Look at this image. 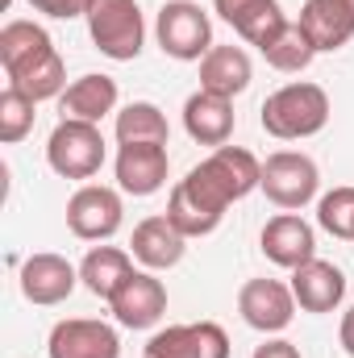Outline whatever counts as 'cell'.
<instances>
[{"label": "cell", "mask_w": 354, "mask_h": 358, "mask_svg": "<svg viewBox=\"0 0 354 358\" xmlns=\"http://www.w3.org/2000/svg\"><path fill=\"white\" fill-rule=\"evenodd\" d=\"M338 338H342V350L354 358V304H351V313L342 317V329H338Z\"/></svg>", "instance_id": "cell-32"}, {"label": "cell", "mask_w": 354, "mask_h": 358, "mask_svg": "<svg viewBox=\"0 0 354 358\" xmlns=\"http://www.w3.org/2000/svg\"><path fill=\"white\" fill-rule=\"evenodd\" d=\"M183 250H187V238L179 234L171 221H167V213H163V217H146V221H138V225H134L129 255H134L146 271L176 267L179 259H183Z\"/></svg>", "instance_id": "cell-18"}, {"label": "cell", "mask_w": 354, "mask_h": 358, "mask_svg": "<svg viewBox=\"0 0 354 358\" xmlns=\"http://www.w3.org/2000/svg\"><path fill=\"white\" fill-rule=\"evenodd\" d=\"M50 358H121V338L108 321L96 317H67L50 329L46 342Z\"/></svg>", "instance_id": "cell-10"}, {"label": "cell", "mask_w": 354, "mask_h": 358, "mask_svg": "<svg viewBox=\"0 0 354 358\" xmlns=\"http://www.w3.org/2000/svg\"><path fill=\"white\" fill-rule=\"evenodd\" d=\"M213 8L221 13V21H229L250 46H263L271 42L283 25H288V17H283V8H279V0H213Z\"/></svg>", "instance_id": "cell-19"}, {"label": "cell", "mask_w": 354, "mask_h": 358, "mask_svg": "<svg viewBox=\"0 0 354 358\" xmlns=\"http://www.w3.org/2000/svg\"><path fill=\"white\" fill-rule=\"evenodd\" d=\"M259 246H263L267 259L283 271H296V267H304L309 259H317V234H313V225H309L304 217H296V213L271 217L263 225V234H259Z\"/></svg>", "instance_id": "cell-13"}, {"label": "cell", "mask_w": 354, "mask_h": 358, "mask_svg": "<svg viewBox=\"0 0 354 358\" xmlns=\"http://www.w3.org/2000/svg\"><path fill=\"white\" fill-rule=\"evenodd\" d=\"M50 50H55V42L38 21H8L0 29V67H4V76L42 59V55H50Z\"/></svg>", "instance_id": "cell-23"}, {"label": "cell", "mask_w": 354, "mask_h": 358, "mask_svg": "<svg viewBox=\"0 0 354 358\" xmlns=\"http://www.w3.org/2000/svg\"><path fill=\"white\" fill-rule=\"evenodd\" d=\"M59 108L63 117L71 121H92L100 125L113 108H117V80L113 76H80L76 84H67V92L59 96Z\"/></svg>", "instance_id": "cell-21"}, {"label": "cell", "mask_w": 354, "mask_h": 358, "mask_svg": "<svg viewBox=\"0 0 354 358\" xmlns=\"http://www.w3.org/2000/svg\"><path fill=\"white\" fill-rule=\"evenodd\" d=\"M238 313L259 334H283L292 325V317H296L292 283H279V279H246L242 292H238Z\"/></svg>", "instance_id": "cell-8"}, {"label": "cell", "mask_w": 354, "mask_h": 358, "mask_svg": "<svg viewBox=\"0 0 354 358\" xmlns=\"http://www.w3.org/2000/svg\"><path fill=\"white\" fill-rule=\"evenodd\" d=\"M171 155L159 142H129L117 150V183L129 196H155L167 183Z\"/></svg>", "instance_id": "cell-14"}, {"label": "cell", "mask_w": 354, "mask_h": 358, "mask_svg": "<svg viewBox=\"0 0 354 358\" xmlns=\"http://www.w3.org/2000/svg\"><path fill=\"white\" fill-rule=\"evenodd\" d=\"M183 129L192 142L200 146H229V134H234V100L217 96V92H192L187 104H183Z\"/></svg>", "instance_id": "cell-16"}, {"label": "cell", "mask_w": 354, "mask_h": 358, "mask_svg": "<svg viewBox=\"0 0 354 358\" xmlns=\"http://www.w3.org/2000/svg\"><path fill=\"white\" fill-rule=\"evenodd\" d=\"M255 358H300V350H296L288 338H271V342H263V346L255 350Z\"/></svg>", "instance_id": "cell-31"}, {"label": "cell", "mask_w": 354, "mask_h": 358, "mask_svg": "<svg viewBox=\"0 0 354 358\" xmlns=\"http://www.w3.org/2000/svg\"><path fill=\"white\" fill-rule=\"evenodd\" d=\"M263 129L279 142H300V138H313L325 129L330 121V96L321 84H283L279 92H271L263 100V113H259Z\"/></svg>", "instance_id": "cell-2"}, {"label": "cell", "mask_w": 354, "mask_h": 358, "mask_svg": "<svg viewBox=\"0 0 354 358\" xmlns=\"http://www.w3.org/2000/svg\"><path fill=\"white\" fill-rule=\"evenodd\" d=\"M300 29L317 46V55L342 50L354 38V0H304L300 4Z\"/></svg>", "instance_id": "cell-15"}, {"label": "cell", "mask_w": 354, "mask_h": 358, "mask_svg": "<svg viewBox=\"0 0 354 358\" xmlns=\"http://www.w3.org/2000/svg\"><path fill=\"white\" fill-rule=\"evenodd\" d=\"M292 296L304 313H334L346 300V275L325 259H309L292 271Z\"/></svg>", "instance_id": "cell-17"}, {"label": "cell", "mask_w": 354, "mask_h": 358, "mask_svg": "<svg viewBox=\"0 0 354 358\" xmlns=\"http://www.w3.org/2000/svg\"><path fill=\"white\" fill-rule=\"evenodd\" d=\"M317 225L342 242H354V187H334L317 200Z\"/></svg>", "instance_id": "cell-28"}, {"label": "cell", "mask_w": 354, "mask_h": 358, "mask_svg": "<svg viewBox=\"0 0 354 358\" xmlns=\"http://www.w3.org/2000/svg\"><path fill=\"white\" fill-rule=\"evenodd\" d=\"M167 221L176 225L183 238H208V234L221 225V217H217V213H208L200 200H192L183 183H176V187H171V196H167Z\"/></svg>", "instance_id": "cell-27"}, {"label": "cell", "mask_w": 354, "mask_h": 358, "mask_svg": "<svg viewBox=\"0 0 354 358\" xmlns=\"http://www.w3.org/2000/svg\"><path fill=\"white\" fill-rule=\"evenodd\" d=\"M88 34L104 59L134 63L146 42V21L138 0H96L88 8Z\"/></svg>", "instance_id": "cell-3"}, {"label": "cell", "mask_w": 354, "mask_h": 358, "mask_svg": "<svg viewBox=\"0 0 354 358\" xmlns=\"http://www.w3.org/2000/svg\"><path fill=\"white\" fill-rule=\"evenodd\" d=\"M46 163L63 179H92L104 167V134L92 121H71L63 117L46 142Z\"/></svg>", "instance_id": "cell-5"}, {"label": "cell", "mask_w": 354, "mask_h": 358, "mask_svg": "<svg viewBox=\"0 0 354 358\" xmlns=\"http://www.w3.org/2000/svg\"><path fill=\"white\" fill-rule=\"evenodd\" d=\"M108 308H113L117 325H125V329H150L167 313V287H163V279H155V271H134L121 283V292L108 300Z\"/></svg>", "instance_id": "cell-11"}, {"label": "cell", "mask_w": 354, "mask_h": 358, "mask_svg": "<svg viewBox=\"0 0 354 358\" xmlns=\"http://www.w3.org/2000/svg\"><path fill=\"white\" fill-rule=\"evenodd\" d=\"M76 283H80V267H71L63 255L42 250V255H29L21 263V296L29 304H42V308L63 304L76 292Z\"/></svg>", "instance_id": "cell-12"}, {"label": "cell", "mask_w": 354, "mask_h": 358, "mask_svg": "<svg viewBox=\"0 0 354 358\" xmlns=\"http://www.w3.org/2000/svg\"><path fill=\"white\" fill-rule=\"evenodd\" d=\"M121 221H125L121 192H113L104 183H84L67 200V229L80 242H108L121 229Z\"/></svg>", "instance_id": "cell-7"}, {"label": "cell", "mask_w": 354, "mask_h": 358, "mask_svg": "<svg viewBox=\"0 0 354 358\" xmlns=\"http://www.w3.org/2000/svg\"><path fill=\"white\" fill-rule=\"evenodd\" d=\"M167 138H171V125H167L159 104L134 100V104H125L117 113V142L121 146H129V142H159V146H167Z\"/></svg>", "instance_id": "cell-25"}, {"label": "cell", "mask_w": 354, "mask_h": 358, "mask_svg": "<svg viewBox=\"0 0 354 358\" xmlns=\"http://www.w3.org/2000/svg\"><path fill=\"white\" fill-rule=\"evenodd\" d=\"M34 104H38V100H29L25 92H17V88L0 92V142H4V146L21 142V138L34 129Z\"/></svg>", "instance_id": "cell-29"}, {"label": "cell", "mask_w": 354, "mask_h": 358, "mask_svg": "<svg viewBox=\"0 0 354 358\" xmlns=\"http://www.w3.org/2000/svg\"><path fill=\"white\" fill-rule=\"evenodd\" d=\"M155 38L163 55L179 63H200L213 50V21L196 0H167L155 17Z\"/></svg>", "instance_id": "cell-4"}, {"label": "cell", "mask_w": 354, "mask_h": 358, "mask_svg": "<svg viewBox=\"0 0 354 358\" xmlns=\"http://www.w3.org/2000/svg\"><path fill=\"white\" fill-rule=\"evenodd\" d=\"M192 200H200L208 213L225 217L229 204L246 200L255 187H263V163L242 150V146H217L204 163H196L187 176L179 179Z\"/></svg>", "instance_id": "cell-1"}, {"label": "cell", "mask_w": 354, "mask_h": 358, "mask_svg": "<svg viewBox=\"0 0 354 358\" xmlns=\"http://www.w3.org/2000/svg\"><path fill=\"white\" fill-rule=\"evenodd\" d=\"M142 358H229V334L217 321H192L159 329Z\"/></svg>", "instance_id": "cell-9"}, {"label": "cell", "mask_w": 354, "mask_h": 358, "mask_svg": "<svg viewBox=\"0 0 354 358\" xmlns=\"http://www.w3.org/2000/svg\"><path fill=\"white\" fill-rule=\"evenodd\" d=\"M8 88L25 92L29 100H50V96H63L67 92V67H63V55L50 50L17 71H8Z\"/></svg>", "instance_id": "cell-24"}, {"label": "cell", "mask_w": 354, "mask_h": 358, "mask_svg": "<svg viewBox=\"0 0 354 358\" xmlns=\"http://www.w3.org/2000/svg\"><path fill=\"white\" fill-rule=\"evenodd\" d=\"M259 55H263L275 71H304L317 59V46L309 42V34L300 29V21H288L271 42L259 46Z\"/></svg>", "instance_id": "cell-26"}, {"label": "cell", "mask_w": 354, "mask_h": 358, "mask_svg": "<svg viewBox=\"0 0 354 358\" xmlns=\"http://www.w3.org/2000/svg\"><path fill=\"white\" fill-rule=\"evenodd\" d=\"M321 187V171L300 150H275L263 163V196L275 208H304Z\"/></svg>", "instance_id": "cell-6"}, {"label": "cell", "mask_w": 354, "mask_h": 358, "mask_svg": "<svg viewBox=\"0 0 354 358\" xmlns=\"http://www.w3.org/2000/svg\"><path fill=\"white\" fill-rule=\"evenodd\" d=\"M96 0H29L34 13H46L55 21H71V17H88V8Z\"/></svg>", "instance_id": "cell-30"}, {"label": "cell", "mask_w": 354, "mask_h": 358, "mask_svg": "<svg viewBox=\"0 0 354 358\" xmlns=\"http://www.w3.org/2000/svg\"><path fill=\"white\" fill-rule=\"evenodd\" d=\"M129 275H134V259L121 246H92L80 263V283L100 300H113Z\"/></svg>", "instance_id": "cell-22"}, {"label": "cell", "mask_w": 354, "mask_h": 358, "mask_svg": "<svg viewBox=\"0 0 354 358\" xmlns=\"http://www.w3.org/2000/svg\"><path fill=\"white\" fill-rule=\"evenodd\" d=\"M250 80H255V67H250V55L242 46H213L200 59V88L204 92L234 100L238 92L250 88Z\"/></svg>", "instance_id": "cell-20"}]
</instances>
